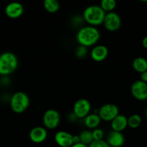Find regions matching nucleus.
Masks as SVG:
<instances>
[{
	"label": "nucleus",
	"mask_w": 147,
	"mask_h": 147,
	"mask_svg": "<svg viewBox=\"0 0 147 147\" xmlns=\"http://www.w3.org/2000/svg\"><path fill=\"white\" fill-rule=\"evenodd\" d=\"M76 38L79 45L89 47L95 45V44L99 41L100 33L96 27L85 26L79 29Z\"/></svg>",
	"instance_id": "obj_1"
},
{
	"label": "nucleus",
	"mask_w": 147,
	"mask_h": 147,
	"mask_svg": "<svg viewBox=\"0 0 147 147\" xmlns=\"http://www.w3.org/2000/svg\"><path fill=\"white\" fill-rule=\"evenodd\" d=\"M105 14L99 5H90L84 10L82 17L89 26L96 27L103 24Z\"/></svg>",
	"instance_id": "obj_2"
},
{
	"label": "nucleus",
	"mask_w": 147,
	"mask_h": 147,
	"mask_svg": "<svg viewBox=\"0 0 147 147\" xmlns=\"http://www.w3.org/2000/svg\"><path fill=\"white\" fill-rule=\"evenodd\" d=\"M18 59L12 52H4L0 55V76L12 74L18 67Z\"/></svg>",
	"instance_id": "obj_3"
},
{
	"label": "nucleus",
	"mask_w": 147,
	"mask_h": 147,
	"mask_svg": "<svg viewBox=\"0 0 147 147\" xmlns=\"http://www.w3.org/2000/svg\"><path fill=\"white\" fill-rule=\"evenodd\" d=\"M10 105L11 109L14 113H23L30 106V98L24 92H15L11 96Z\"/></svg>",
	"instance_id": "obj_4"
},
{
	"label": "nucleus",
	"mask_w": 147,
	"mask_h": 147,
	"mask_svg": "<svg viewBox=\"0 0 147 147\" xmlns=\"http://www.w3.org/2000/svg\"><path fill=\"white\" fill-rule=\"evenodd\" d=\"M119 114V109L113 103L104 104L98 109V115L104 121H112Z\"/></svg>",
	"instance_id": "obj_5"
},
{
	"label": "nucleus",
	"mask_w": 147,
	"mask_h": 147,
	"mask_svg": "<svg viewBox=\"0 0 147 147\" xmlns=\"http://www.w3.org/2000/svg\"><path fill=\"white\" fill-rule=\"evenodd\" d=\"M61 116L59 112L55 109H48L43 116V123L46 129H54L60 123Z\"/></svg>",
	"instance_id": "obj_6"
},
{
	"label": "nucleus",
	"mask_w": 147,
	"mask_h": 147,
	"mask_svg": "<svg viewBox=\"0 0 147 147\" xmlns=\"http://www.w3.org/2000/svg\"><path fill=\"white\" fill-rule=\"evenodd\" d=\"M92 106L88 100L80 98L76 100L74 104L73 113L77 119H84L90 113Z\"/></svg>",
	"instance_id": "obj_7"
},
{
	"label": "nucleus",
	"mask_w": 147,
	"mask_h": 147,
	"mask_svg": "<svg viewBox=\"0 0 147 147\" xmlns=\"http://www.w3.org/2000/svg\"><path fill=\"white\" fill-rule=\"evenodd\" d=\"M103 24L105 29L108 31H116L119 30L121 26L120 17L115 11L106 13L104 19Z\"/></svg>",
	"instance_id": "obj_8"
},
{
	"label": "nucleus",
	"mask_w": 147,
	"mask_h": 147,
	"mask_svg": "<svg viewBox=\"0 0 147 147\" xmlns=\"http://www.w3.org/2000/svg\"><path fill=\"white\" fill-rule=\"evenodd\" d=\"M132 96L138 100H147V83L137 80L133 83L131 87Z\"/></svg>",
	"instance_id": "obj_9"
},
{
	"label": "nucleus",
	"mask_w": 147,
	"mask_h": 147,
	"mask_svg": "<svg viewBox=\"0 0 147 147\" xmlns=\"http://www.w3.org/2000/svg\"><path fill=\"white\" fill-rule=\"evenodd\" d=\"M5 14L10 19H17L22 15L24 12V7L22 4L20 2L9 3L5 7Z\"/></svg>",
	"instance_id": "obj_10"
},
{
	"label": "nucleus",
	"mask_w": 147,
	"mask_h": 147,
	"mask_svg": "<svg viewBox=\"0 0 147 147\" xmlns=\"http://www.w3.org/2000/svg\"><path fill=\"white\" fill-rule=\"evenodd\" d=\"M55 142L61 147H71L74 144L73 135L65 131H59L54 136Z\"/></svg>",
	"instance_id": "obj_11"
},
{
	"label": "nucleus",
	"mask_w": 147,
	"mask_h": 147,
	"mask_svg": "<svg viewBox=\"0 0 147 147\" xmlns=\"http://www.w3.org/2000/svg\"><path fill=\"white\" fill-rule=\"evenodd\" d=\"M48 136V132L46 128L42 126H35L30 130L29 137L32 142L40 144L46 141Z\"/></svg>",
	"instance_id": "obj_12"
},
{
	"label": "nucleus",
	"mask_w": 147,
	"mask_h": 147,
	"mask_svg": "<svg viewBox=\"0 0 147 147\" xmlns=\"http://www.w3.org/2000/svg\"><path fill=\"white\" fill-rule=\"evenodd\" d=\"M106 142L110 147H120L124 144L125 137L122 132L112 130L107 136Z\"/></svg>",
	"instance_id": "obj_13"
},
{
	"label": "nucleus",
	"mask_w": 147,
	"mask_h": 147,
	"mask_svg": "<svg viewBox=\"0 0 147 147\" xmlns=\"http://www.w3.org/2000/svg\"><path fill=\"white\" fill-rule=\"evenodd\" d=\"M91 57L95 62H102L108 55V49L105 45H99L94 46L90 53Z\"/></svg>",
	"instance_id": "obj_14"
},
{
	"label": "nucleus",
	"mask_w": 147,
	"mask_h": 147,
	"mask_svg": "<svg viewBox=\"0 0 147 147\" xmlns=\"http://www.w3.org/2000/svg\"><path fill=\"white\" fill-rule=\"evenodd\" d=\"M111 129L112 131L122 132L128 126V118L122 114H118L110 122Z\"/></svg>",
	"instance_id": "obj_15"
},
{
	"label": "nucleus",
	"mask_w": 147,
	"mask_h": 147,
	"mask_svg": "<svg viewBox=\"0 0 147 147\" xmlns=\"http://www.w3.org/2000/svg\"><path fill=\"white\" fill-rule=\"evenodd\" d=\"M84 124L88 129H95L99 126L101 122V119L97 113H89L84 118Z\"/></svg>",
	"instance_id": "obj_16"
},
{
	"label": "nucleus",
	"mask_w": 147,
	"mask_h": 147,
	"mask_svg": "<svg viewBox=\"0 0 147 147\" xmlns=\"http://www.w3.org/2000/svg\"><path fill=\"white\" fill-rule=\"evenodd\" d=\"M134 70L139 73L147 71V60L143 57H135L132 63Z\"/></svg>",
	"instance_id": "obj_17"
},
{
	"label": "nucleus",
	"mask_w": 147,
	"mask_h": 147,
	"mask_svg": "<svg viewBox=\"0 0 147 147\" xmlns=\"http://www.w3.org/2000/svg\"><path fill=\"white\" fill-rule=\"evenodd\" d=\"M44 8L48 12L56 13L60 7V4L57 0H45L43 1Z\"/></svg>",
	"instance_id": "obj_18"
},
{
	"label": "nucleus",
	"mask_w": 147,
	"mask_h": 147,
	"mask_svg": "<svg viewBox=\"0 0 147 147\" xmlns=\"http://www.w3.org/2000/svg\"><path fill=\"white\" fill-rule=\"evenodd\" d=\"M79 139H80L81 143L84 144L89 146L91 143L94 141L93 137H92V131L89 130H84L82 131L79 135Z\"/></svg>",
	"instance_id": "obj_19"
},
{
	"label": "nucleus",
	"mask_w": 147,
	"mask_h": 147,
	"mask_svg": "<svg viewBox=\"0 0 147 147\" xmlns=\"http://www.w3.org/2000/svg\"><path fill=\"white\" fill-rule=\"evenodd\" d=\"M99 7L105 13L113 11L116 7V1L115 0H102L101 1Z\"/></svg>",
	"instance_id": "obj_20"
},
{
	"label": "nucleus",
	"mask_w": 147,
	"mask_h": 147,
	"mask_svg": "<svg viewBox=\"0 0 147 147\" xmlns=\"http://www.w3.org/2000/svg\"><path fill=\"white\" fill-rule=\"evenodd\" d=\"M142 119L138 114H133L128 118V126L131 129H137L141 125Z\"/></svg>",
	"instance_id": "obj_21"
},
{
	"label": "nucleus",
	"mask_w": 147,
	"mask_h": 147,
	"mask_svg": "<svg viewBox=\"0 0 147 147\" xmlns=\"http://www.w3.org/2000/svg\"><path fill=\"white\" fill-rule=\"evenodd\" d=\"M75 55L78 58H84L87 55V47L79 45L75 50Z\"/></svg>",
	"instance_id": "obj_22"
},
{
	"label": "nucleus",
	"mask_w": 147,
	"mask_h": 147,
	"mask_svg": "<svg viewBox=\"0 0 147 147\" xmlns=\"http://www.w3.org/2000/svg\"><path fill=\"white\" fill-rule=\"evenodd\" d=\"M92 134L94 141L103 140L104 131L101 129L97 128V129H93V131H92Z\"/></svg>",
	"instance_id": "obj_23"
},
{
	"label": "nucleus",
	"mask_w": 147,
	"mask_h": 147,
	"mask_svg": "<svg viewBox=\"0 0 147 147\" xmlns=\"http://www.w3.org/2000/svg\"><path fill=\"white\" fill-rule=\"evenodd\" d=\"M88 147H110L107 143L106 141H93Z\"/></svg>",
	"instance_id": "obj_24"
},
{
	"label": "nucleus",
	"mask_w": 147,
	"mask_h": 147,
	"mask_svg": "<svg viewBox=\"0 0 147 147\" xmlns=\"http://www.w3.org/2000/svg\"><path fill=\"white\" fill-rule=\"evenodd\" d=\"M140 80H141V81L144 82V83H147V71H145L144 72V73H141Z\"/></svg>",
	"instance_id": "obj_25"
},
{
	"label": "nucleus",
	"mask_w": 147,
	"mask_h": 147,
	"mask_svg": "<svg viewBox=\"0 0 147 147\" xmlns=\"http://www.w3.org/2000/svg\"><path fill=\"white\" fill-rule=\"evenodd\" d=\"M73 142L74 144H77L80 142V139H79V136L77 135H74L73 136Z\"/></svg>",
	"instance_id": "obj_26"
},
{
	"label": "nucleus",
	"mask_w": 147,
	"mask_h": 147,
	"mask_svg": "<svg viewBox=\"0 0 147 147\" xmlns=\"http://www.w3.org/2000/svg\"><path fill=\"white\" fill-rule=\"evenodd\" d=\"M142 45L144 48L147 49V36L144 37L142 40Z\"/></svg>",
	"instance_id": "obj_27"
},
{
	"label": "nucleus",
	"mask_w": 147,
	"mask_h": 147,
	"mask_svg": "<svg viewBox=\"0 0 147 147\" xmlns=\"http://www.w3.org/2000/svg\"><path fill=\"white\" fill-rule=\"evenodd\" d=\"M71 147H88V146H86V145L79 142V143H77V144H74Z\"/></svg>",
	"instance_id": "obj_28"
},
{
	"label": "nucleus",
	"mask_w": 147,
	"mask_h": 147,
	"mask_svg": "<svg viewBox=\"0 0 147 147\" xmlns=\"http://www.w3.org/2000/svg\"><path fill=\"white\" fill-rule=\"evenodd\" d=\"M146 116H147V110H146Z\"/></svg>",
	"instance_id": "obj_29"
}]
</instances>
